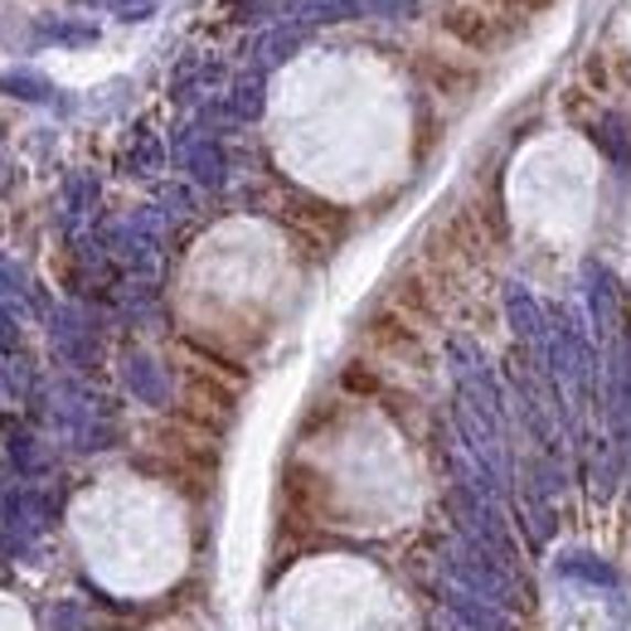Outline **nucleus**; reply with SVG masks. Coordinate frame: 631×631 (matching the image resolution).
Masks as SVG:
<instances>
[{"mask_svg": "<svg viewBox=\"0 0 631 631\" xmlns=\"http://www.w3.org/2000/svg\"><path fill=\"white\" fill-rule=\"evenodd\" d=\"M442 24L467 44H491V24H485V15H477V10H447Z\"/></svg>", "mask_w": 631, "mask_h": 631, "instance_id": "nucleus-1", "label": "nucleus"}]
</instances>
